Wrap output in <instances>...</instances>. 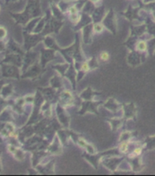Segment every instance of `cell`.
Wrapping results in <instances>:
<instances>
[{"label":"cell","mask_w":155,"mask_h":176,"mask_svg":"<svg viewBox=\"0 0 155 176\" xmlns=\"http://www.w3.org/2000/svg\"><path fill=\"white\" fill-rule=\"evenodd\" d=\"M146 43L143 42V41H140L137 44V49L138 50H140V51H144L146 49Z\"/></svg>","instance_id":"1"},{"label":"cell","mask_w":155,"mask_h":176,"mask_svg":"<svg viewBox=\"0 0 155 176\" xmlns=\"http://www.w3.org/2000/svg\"><path fill=\"white\" fill-rule=\"evenodd\" d=\"M110 58V55H109V53L106 52V51H103L100 53V59L103 60V61H107Z\"/></svg>","instance_id":"2"},{"label":"cell","mask_w":155,"mask_h":176,"mask_svg":"<svg viewBox=\"0 0 155 176\" xmlns=\"http://www.w3.org/2000/svg\"><path fill=\"white\" fill-rule=\"evenodd\" d=\"M103 30V26L101 24H96L94 25V31L97 32V33H99Z\"/></svg>","instance_id":"3"},{"label":"cell","mask_w":155,"mask_h":176,"mask_svg":"<svg viewBox=\"0 0 155 176\" xmlns=\"http://www.w3.org/2000/svg\"><path fill=\"white\" fill-rule=\"evenodd\" d=\"M120 150H121L122 153H125V152H127V151H128V143H126V142H123V143L121 145V147H120Z\"/></svg>","instance_id":"4"},{"label":"cell","mask_w":155,"mask_h":176,"mask_svg":"<svg viewBox=\"0 0 155 176\" xmlns=\"http://www.w3.org/2000/svg\"><path fill=\"white\" fill-rule=\"evenodd\" d=\"M6 36V30L3 28H0V38H2Z\"/></svg>","instance_id":"5"},{"label":"cell","mask_w":155,"mask_h":176,"mask_svg":"<svg viewBox=\"0 0 155 176\" xmlns=\"http://www.w3.org/2000/svg\"><path fill=\"white\" fill-rule=\"evenodd\" d=\"M81 69L84 70V71H87V70H89V67H88V63H84L82 66H81Z\"/></svg>","instance_id":"6"},{"label":"cell","mask_w":155,"mask_h":176,"mask_svg":"<svg viewBox=\"0 0 155 176\" xmlns=\"http://www.w3.org/2000/svg\"><path fill=\"white\" fill-rule=\"evenodd\" d=\"M70 13H71V15H74V14H77V8L75 7H72L70 8Z\"/></svg>","instance_id":"7"},{"label":"cell","mask_w":155,"mask_h":176,"mask_svg":"<svg viewBox=\"0 0 155 176\" xmlns=\"http://www.w3.org/2000/svg\"><path fill=\"white\" fill-rule=\"evenodd\" d=\"M140 152H141V150H140V148H138V149H136V150L134 151V154L135 155H139L140 153Z\"/></svg>","instance_id":"8"},{"label":"cell","mask_w":155,"mask_h":176,"mask_svg":"<svg viewBox=\"0 0 155 176\" xmlns=\"http://www.w3.org/2000/svg\"><path fill=\"white\" fill-rule=\"evenodd\" d=\"M92 1H98V0H92Z\"/></svg>","instance_id":"9"}]
</instances>
